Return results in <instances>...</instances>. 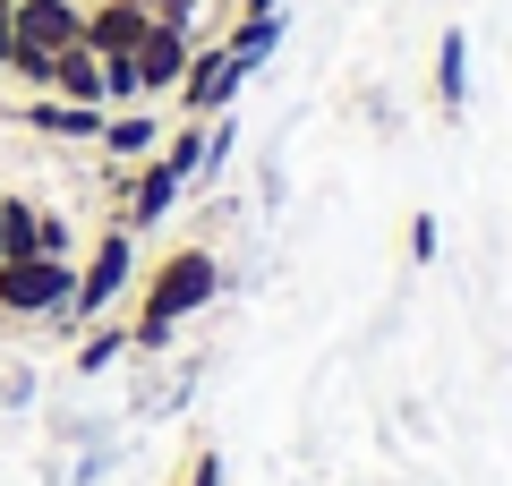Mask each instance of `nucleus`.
I'll return each mask as SVG.
<instances>
[{"mask_svg": "<svg viewBox=\"0 0 512 486\" xmlns=\"http://www.w3.org/2000/svg\"><path fill=\"white\" fill-rule=\"evenodd\" d=\"M222 290V256L214 248H171L146 265V290H137V307H128V350H171V333H180L197 307H214Z\"/></svg>", "mask_w": 512, "mask_h": 486, "instance_id": "nucleus-1", "label": "nucleus"}, {"mask_svg": "<svg viewBox=\"0 0 512 486\" xmlns=\"http://www.w3.org/2000/svg\"><path fill=\"white\" fill-rule=\"evenodd\" d=\"M128 290H137V231L111 222V231H94V248H86V265H77V290H69V307H60V324H103Z\"/></svg>", "mask_w": 512, "mask_h": 486, "instance_id": "nucleus-2", "label": "nucleus"}, {"mask_svg": "<svg viewBox=\"0 0 512 486\" xmlns=\"http://www.w3.org/2000/svg\"><path fill=\"white\" fill-rule=\"evenodd\" d=\"M69 290H77V256H0V316L9 324L60 316Z\"/></svg>", "mask_w": 512, "mask_h": 486, "instance_id": "nucleus-3", "label": "nucleus"}, {"mask_svg": "<svg viewBox=\"0 0 512 486\" xmlns=\"http://www.w3.org/2000/svg\"><path fill=\"white\" fill-rule=\"evenodd\" d=\"M239 86H248V69H239L222 43H197L188 69H180V86H171V111H180V120H222Z\"/></svg>", "mask_w": 512, "mask_h": 486, "instance_id": "nucleus-4", "label": "nucleus"}, {"mask_svg": "<svg viewBox=\"0 0 512 486\" xmlns=\"http://www.w3.org/2000/svg\"><path fill=\"white\" fill-rule=\"evenodd\" d=\"M9 43L60 60L69 43H86V0H9Z\"/></svg>", "mask_w": 512, "mask_h": 486, "instance_id": "nucleus-5", "label": "nucleus"}, {"mask_svg": "<svg viewBox=\"0 0 512 486\" xmlns=\"http://www.w3.org/2000/svg\"><path fill=\"white\" fill-rule=\"evenodd\" d=\"M188 197V171L171 154H154V162H137L128 171V188H120V222L128 231H154V222H171V205Z\"/></svg>", "mask_w": 512, "mask_h": 486, "instance_id": "nucleus-6", "label": "nucleus"}, {"mask_svg": "<svg viewBox=\"0 0 512 486\" xmlns=\"http://www.w3.org/2000/svg\"><path fill=\"white\" fill-rule=\"evenodd\" d=\"M163 137H171V128H163V111H154V103L103 111V154L111 162H154V154H163Z\"/></svg>", "mask_w": 512, "mask_h": 486, "instance_id": "nucleus-7", "label": "nucleus"}, {"mask_svg": "<svg viewBox=\"0 0 512 486\" xmlns=\"http://www.w3.org/2000/svg\"><path fill=\"white\" fill-rule=\"evenodd\" d=\"M18 128H35V137H69V145H103V111H94V103H60V94L18 103Z\"/></svg>", "mask_w": 512, "mask_h": 486, "instance_id": "nucleus-8", "label": "nucleus"}, {"mask_svg": "<svg viewBox=\"0 0 512 486\" xmlns=\"http://www.w3.org/2000/svg\"><path fill=\"white\" fill-rule=\"evenodd\" d=\"M137 35H146V9H128V0H86V52L94 60L137 52Z\"/></svg>", "mask_w": 512, "mask_h": 486, "instance_id": "nucleus-9", "label": "nucleus"}, {"mask_svg": "<svg viewBox=\"0 0 512 486\" xmlns=\"http://www.w3.org/2000/svg\"><path fill=\"white\" fill-rule=\"evenodd\" d=\"M436 111L444 120L470 111V35L461 26H444V43H436Z\"/></svg>", "mask_w": 512, "mask_h": 486, "instance_id": "nucleus-10", "label": "nucleus"}, {"mask_svg": "<svg viewBox=\"0 0 512 486\" xmlns=\"http://www.w3.org/2000/svg\"><path fill=\"white\" fill-rule=\"evenodd\" d=\"M43 94H60V103H94V111H103V60H94L86 43H69V52L52 60V86H43Z\"/></svg>", "mask_w": 512, "mask_h": 486, "instance_id": "nucleus-11", "label": "nucleus"}, {"mask_svg": "<svg viewBox=\"0 0 512 486\" xmlns=\"http://www.w3.org/2000/svg\"><path fill=\"white\" fill-rule=\"evenodd\" d=\"M274 43H282V9H239V26L222 35V52H231L239 69H256V60L274 52Z\"/></svg>", "mask_w": 512, "mask_h": 486, "instance_id": "nucleus-12", "label": "nucleus"}, {"mask_svg": "<svg viewBox=\"0 0 512 486\" xmlns=\"http://www.w3.org/2000/svg\"><path fill=\"white\" fill-rule=\"evenodd\" d=\"M35 231H43V205L0 188V256H35Z\"/></svg>", "mask_w": 512, "mask_h": 486, "instance_id": "nucleus-13", "label": "nucleus"}, {"mask_svg": "<svg viewBox=\"0 0 512 486\" xmlns=\"http://www.w3.org/2000/svg\"><path fill=\"white\" fill-rule=\"evenodd\" d=\"M77 333H86V342H77V376H94V367H111V359L128 350L120 324H77Z\"/></svg>", "mask_w": 512, "mask_h": 486, "instance_id": "nucleus-14", "label": "nucleus"}, {"mask_svg": "<svg viewBox=\"0 0 512 486\" xmlns=\"http://www.w3.org/2000/svg\"><path fill=\"white\" fill-rule=\"evenodd\" d=\"M171 486H222V452H214V444H197V452L180 461V478H171Z\"/></svg>", "mask_w": 512, "mask_h": 486, "instance_id": "nucleus-15", "label": "nucleus"}, {"mask_svg": "<svg viewBox=\"0 0 512 486\" xmlns=\"http://www.w3.org/2000/svg\"><path fill=\"white\" fill-rule=\"evenodd\" d=\"M35 256H77V231H69V214H43V231H35Z\"/></svg>", "mask_w": 512, "mask_h": 486, "instance_id": "nucleus-16", "label": "nucleus"}, {"mask_svg": "<svg viewBox=\"0 0 512 486\" xmlns=\"http://www.w3.org/2000/svg\"><path fill=\"white\" fill-rule=\"evenodd\" d=\"M402 256H410V265H427V256H436V222H427V214H410V231H402Z\"/></svg>", "mask_w": 512, "mask_h": 486, "instance_id": "nucleus-17", "label": "nucleus"}, {"mask_svg": "<svg viewBox=\"0 0 512 486\" xmlns=\"http://www.w3.org/2000/svg\"><path fill=\"white\" fill-rule=\"evenodd\" d=\"M0 60H9V0H0Z\"/></svg>", "mask_w": 512, "mask_h": 486, "instance_id": "nucleus-18", "label": "nucleus"}, {"mask_svg": "<svg viewBox=\"0 0 512 486\" xmlns=\"http://www.w3.org/2000/svg\"><path fill=\"white\" fill-rule=\"evenodd\" d=\"M239 9H274V0H239Z\"/></svg>", "mask_w": 512, "mask_h": 486, "instance_id": "nucleus-19", "label": "nucleus"}, {"mask_svg": "<svg viewBox=\"0 0 512 486\" xmlns=\"http://www.w3.org/2000/svg\"><path fill=\"white\" fill-rule=\"evenodd\" d=\"M128 9H146V18H154V0H128Z\"/></svg>", "mask_w": 512, "mask_h": 486, "instance_id": "nucleus-20", "label": "nucleus"}]
</instances>
